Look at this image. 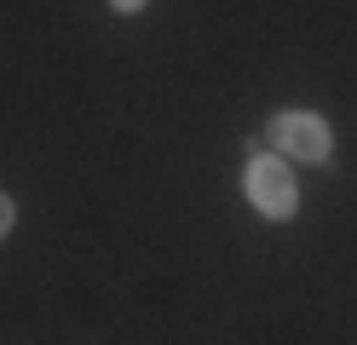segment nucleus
<instances>
[{"label":"nucleus","mask_w":357,"mask_h":345,"mask_svg":"<svg viewBox=\"0 0 357 345\" xmlns=\"http://www.w3.org/2000/svg\"><path fill=\"white\" fill-rule=\"evenodd\" d=\"M6 230H12V201L0 196V236H6Z\"/></svg>","instance_id":"7ed1b4c3"},{"label":"nucleus","mask_w":357,"mask_h":345,"mask_svg":"<svg viewBox=\"0 0 357 345\" xmlns=\"http://www.w3.org/2000/svg\"><path fill=\"white\" fill-rule=\"evenodd\" d=\"M248 201L259 207L265 219H294V207H300L294 173H288L282 161H271V155H254V167H248Z\"/></svg>","instance_id":"f257e3e1"},{"label":"nucleus","mask_w":357,"mask_h":345,"mask_svg":"<svg viewBox=\"0 0 357 345\" xmlns=\"http://www.w3.org/2000/svg\"><path fill=\"white\" fill-rule=\"evenodd\" d=\"M271 144H277L288 161H323V155H328V127H323V115L288 109V115L271 121Z\"/></svg>","instance_id":"f03ea898"},{"label":"nucleus","mask_w":357,"mask_h":345,"mask_svg":"<svg viewBox=\"0 0 357 345\" xmlns=\"http://www.w3.org/2000/svg\"><path fill=\"white\" fill-rule=\"evenodd\" d=\"M109 6H121V12H139V6H144V0H109Z\"/></svg>","instance_id":"20e7f679"}]
</instances>
